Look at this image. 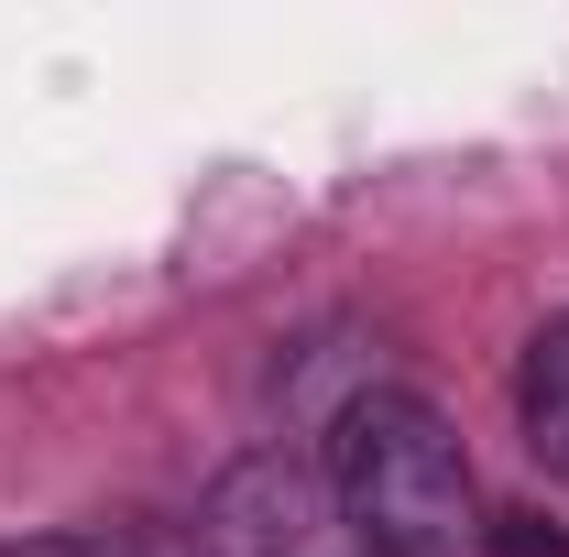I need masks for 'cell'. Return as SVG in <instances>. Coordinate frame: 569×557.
<instances>
[{"mask_svg":"<svg viewBox=\"0 0 569 557\" xmlns=\"http://www.w3.org/2000/svg\"><path fill=\"white\" fill-rule=\"evenodd\" d=\"M0 557H110V547H88V536H22V547H0Z\"/></svg>","mask_w":569,"mask_h":557,"instance_id":"5b68a950","label":"cell"},{"mask_svg":"<svg viewBox=\"0 0 569 557\" xmlns=\"http://www.w3.org/2000/svg\"><path fill=\"white\" fill-rule=\"evenodd\" d=\"M198 547L209 557H361L351 514L318 459L296 448H241L198 503Z\"/></svg>","mask_w":569,"mask_h":557,"instance_id":"7a4b0ae2","label":"cell"},{"mask_svg":"<svg viewBox=\"0 0 569 557\" xmlns=\"http://www.w3.org/2000/svg\"><path fill=\"white\" fill-rule=\"evenodd\" d=\"M493 547H503V557H569V536H537V514H503Z\"/></svg>","mask_w":569,"mask_h":557,"instance_id":"277c9868","label":"cell"},{"mask_svg":"<svg viewBox=\"0 0 569 557\" xmlns=\"http://www.w3.org/2000/svg\"><path fill=\"white\" fill-rule=\"evenodd\" d=\"M318 470L351 514L361 557H460L482 536V492H471V448L460 426L438 416L406 383H372L329 416Z\"/></svg>","mask_w":569,"mask_h":557,"instance_id":"6da1fadb","label":"cell"},{"mask_svg":"<svg viewBox=\"0 0 569 557\" xmlns=\"http://www.w3.org/2000/svg\"><path fill=\"white\" fill-rule=\"evenodd\" d=\"M515 416H526V448L537 470L569 492V317H548L526 340V372H515Z\"/></svg>","mask_w":569,"mask_h":557,"instance_id":"3957f363","label":"cell"}]
</instances>
